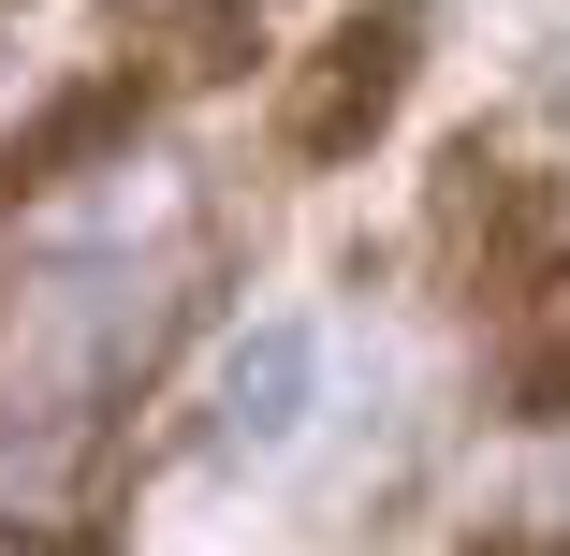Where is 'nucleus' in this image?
Listing matches in <instances>:
<instances>
[{"label": "nucleus", "mask_w": 570, "mask_h": 556, "mask_svg": "<svg viewBox=\"0 0 570 556\" xmlns=\"http://www.w3.org/2000/svg\"><path fill=\"white\" fill-rule=\"evenodd\" d=\"M410 59H424V16H410V0H366V16H336V30L307 45L293 103H278L293 162H352V147L395 118V103H410Z\"/></svg>", "instance_id": "obj_1"}, {"label": "nucleus", "mask_w": 570, "mask_h": 556, "mask_svg": "<svg viewBox=\"0 0 570 556\" xmlns=\"http://www.w3.org/2000/svg\"><path fill=\"white\" fill-rule=\"evenodd\" d=\"M307 322H249L235 367H219V455H278V439L307 425Z\"/></svg>", "instance_id": "obj_2"}]
</instances>
